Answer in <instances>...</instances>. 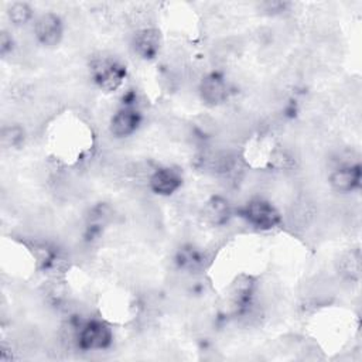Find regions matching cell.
<instances>
[{
    "label": "cell",
    "mask_w": 362,
    "mask_h": 362,
    "mask_svg": "<svg viewBox=\"0 0 362 362\" xmlns=\"http://www.w3.org/2000/svg\"><path fill=\"white\" fill-rule=\"evenodd\" d=\"M242 218L260 230H269L276 228L281 222L280 212L274 208L273 204L263 198L250 199L242 209Z\"/></svg>",
    "instance_id": "2"
},
{
    "label": "cell",
    "mask_w": 362,
    "mask_h": 362,
    "mask_svg": "<svg viewBox=\"0 0 362 362\" xmlns=\"http://www.w3.org/2000/svg\"><path fill=\"white\" fill-rule=\"evenodd\" d=\"M112 344V329L99 320L83 321L78 328L76 346L82 351H102Z\"/></svg>",
    "instance_id": "3"
},
{
    "label": "cell",
    "mask_w": 362,
    "mask_h": 362,
    "mask_svg": "<svg viewBox=\"0 0 362 362\" xmlns=\"http://www.w3.org/2000/svg\"><path fill=\"white\" fill-rule=\"evenodd\" d=\"M62 33V21L54 13H44L34 23V35L37 41L45 47H54L59 44Z\"/></svg>",
    "instance_id": "4"
},
{
    "label": "cell",
    "mask_w": 362,
    "mask_h": 362,
    "mask_svg": "<svg viewBox=\"0 0 362 362\" xmlns=\"http://www.w3.org/2000/svg\"><path fill=\"white\" fill-rule=\"evenodd\" d=\"M147 182L153 192L165 197L171 195L181 187L182 177L178 170H174L171 167H161L150 173Z\"/></svg>",
    "instance_id": "6"
},
{
    "label": "cell",
    "mask_w": 362,
    "mask_h": 362,
    "mask_svg": "<svg viewBox=\"0 0 362 362\" xmlns=\"http://www.w3.org/2000/svg\"><path fill=\"white\" fill-rule=\"evenodd\" d=\"M338 270L346 280H356L361 274V253L359 250H351L341 256L338 262Z\"/></svg>",
    "instance_id": "12"
},
{
    "label": "cell",
    "mask_w": 362,
    "mask_h": 362,
    "mask_svg": "<svg viewBox=\"0 0 362 362\" xmlns=\"http://www.w3.org/2000/svg\"><path fill=\"white\" fill-rule=\"evenodd\" d=\"M23 130L18 126L4 127L1 132V144L4 147H16L23 140Z\"/></svg>",
    "instance_id": "14"
},
{
    "label": "cell",
    "mask_w": 362,
    "mask_h": 362,
    "mask_svg": "<svg viewBox=\"0 0 362 362\" xmlns=\"http://www.w3.org/2000/svg\"><path fill=\"white\" fill-rule=\"evenodd\" d=\"M90 75L103 90H116L124 81L126 68L113 57L99 55L90 62Z\"/></svg>",
    "instance_id": "1"
},
{
    "label": "cell",
    "mask_w": 362,
    "mask_h": 362,
    "mask_svg": "<svg viewBox=\"0 0 362 362\" xmlns=\"http://www.w3.org/2000/svg\"><path fill=\"white\" fill-rule=\"evenodd\" d=\"M177 263L185 272H199L205 267L206 255L195 246H184L177 253Z\"/></svg>",
    "instance_id": "11"
},
{
    "label": "cell",
    "mask_w": 362,
    "mask_h": 362,
    "mask_svg": "<svg viewBox=\"0 0 362 362\" xmlns=\"http://www.w3.org/2000/svg\"><path fill=\"white\" fill-rule=\"evenodd\" d=\"M0 49H1V54L3 55H6L8 51H11V48H13V40H11V37H8V34L7 33H3L1 34V41H0Z\"/></svg>",
    "instance_id": "15"
},
{
    "label": "cell",
    "mask_w": 362,
    "mask_h": 362,
    "mask_svg": "<svg viewBox=\"0 0 362 362\" xmlns=\"http://www.w3.org/2000/svg\"><path fill=\"white\" fill-rule=\"evenodd\" d=\"M141 122L139 110L130 105L119 109L110 119L109 130L115 137H127L133 134Z\"/></svg>",
    "instance_id": "8"
},
{
    "label": "cell",
    "mask_w": 362,
    "mask_h": 362,
    "mask_svg": "<svg viewBox=\"0 0 362 362\" xmlns=\"http://www.w3.org/2000/svg\"><path fill=\"white\" fill-rule=\"evenodd\" d=\"M230 216L229 202L222 197H212L202 208V218L212 226H221L228 222Z\"/></svg>",
    "instance_id": "10"
},
{
    "label": "cell",
    "mask_w": 362,
    "mask_h": 362,
    "mask_svg": "<svg viewBox=\"0 0 362 362\" xmlns=\"http://www.w3.org/2000/svg\"><path fill=\"white\" fill-rule=\"evenodd\" d=\"M8 18L10 21L14 24V25H24L30 18H31V7L27 4V3H13L10 7H8Z\"/></svg>",
    "instance_id": "13"
},
{
    "label": "cell",
    "mask_w": 362,
    "mask_h": 362,
    "mask_svg": "<svg viewBox=\"0 0 362 362\" xmlns=\"http://www.w3.org/2000/svg\"><path fill=\"white\" fill-rule=\"evenodd\" d=\"M199 93L205 103L221 105L229 96V86L226 79L219 74H208L201 79Z\"/></svg>",
    "instance_id": "7"
},
{
    "label": "cell",
    "mask_w": 362,
    "mask_h": 362,
    "mask_svg": "<svg viewBox=\"0 0 362 362\" xmlns=\"http://www.w3.org/2000/svg\"><path fill=\"white\" fill-rule=\"evenodd\" d=\"M134 52L143 59H153L157 57L161 48V35L157 28L141 27L139 28L132 41Z\"/></svg>",
    "instance_id": "5"
},
{
    "label": "cell",
    "mask_w": 362,
    "mask_h": 362,
    "mask_svg": "<svg viewBox=\"0 0 362 362\" xmlns=\"http://www.w3.org/2000/svg\"><path fill=\"white\" fill-rule=\"evenodd\" d=\"M361 168L358 164H338L329 175V184L337 192H352L359 187Z\"/></svg>",
    "instance_id": "9"
}]
</instances>
